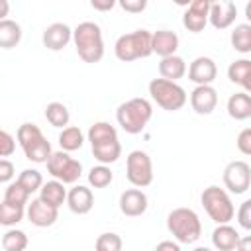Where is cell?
Masks as SVG:
<instances>
[{"label":"cell","instance_id":"5","mask_svg":"<svg viewBox=\"0 0 251 251\" xmlns=\"http://www.w3.org/2000/svg\"><path fill=\"white\" fill-rule=\"evenodd\" d=\"M16 139L20 143V147L24 149V155L31 161V163H47L49 157L53 155L51 151V143L45 139V135L41 133V129L35 124H22L16 131Z\"/></svg>","mask_w":251,"mask_h":251},{"label":"cell","instance_id":"46","mask_svg":"<svg viewBox=\"0 0 251 251\" xmlns=\"http://www.w3.org/2000/svg\"><path fill=\"white\" fill-rule=\"evenodd\" d=\"M241 86H243V88H245V92L251 96V75H249V76L243 80V84H241Z\"/></svg>","mask_w":251,"mask_h":251},{"label":"cell","instance_id":"4","mask_svg":"<svg viewBox=\"0 0 251 251\" xmlns=\"http://www.w3.org/2000/svg\"><path fill=\"white\" fill-rule=\"evenodd\" d=\"M167 227L178 243H194L202 235V224L194 210L175 208L167 216Z\"/></svg>","mask_w":251,"mask_h":251},{"label":"cell","instance_id":"16","mask_svg":"<svg viewBox=\"0 0 251 251\" xmlns=\"http://www.w3.org/2000/svg\"><path fill=\"white\" fill-rule=\"evenodd\" d=\"M43 45L51 51H61L69 45V41L73 39V29L63 24V22H57V24H51L45 27L43 31Z\"/></svg>","mask_w":251,"mask_h":251},{"label":"cell","instance_id":"42","mask_svg":"<svg viewBox=\"0 0 251 251\" xmlns=\"http://www.w3.org/2000/svg\"><path fill=\"white\" fill-rule=\"evenodd\" d=\"M90 6H92L94 10L106 12V10H112V8L116 6V2H114V0H104V2H100V0H92V2H90Z\"/></svg>","mask_w":251,"mask_h":251},{"label":"cell","instance_id":"37","mask_svg":"<svg viewBox=\"0 0 251 251\" xmlns=\"http://www.w3.org/2000/svg\"><path fill=\"white\" fill-rule=\"evenodd\" d=\"M237 222L243 229L251 231V198H247L245 202H241L239 210H237Z\"/></svg>","mask_w":251,"mask_h":251},{"label":"cell","instance_id":"2","mask_svg":"<svg viewBox=\"0 0 251 251\" xmlns=\"http://www.w3.org/2000/svg\"><path fill=\"white\" fill-rule=\"evenodd\" d=\"M151 116H153V108H151V102L145 98L126 100L116 110L118 124L122 126V129L126 133H131V135L141 133L145 129V126L149 124Z\"/></svg>","mask_w":251,"mask_h":251},{"label":"cell","instance_id":"28","mask_svg":"<svg viewBox=\"0 0 251 251\" xmlns=\"http://www.w3.org/2000/svg\"><path fill=\"white\" fill-rule=\"evenodd\" d=\"M231 47L239 53L251 51V24H239L231 31Z\"/></svg>","mask_w":251,"mask_h":251},{"label":"cell","instance_id":"41","mask_svg":"<svg viewBox=\"0 0 251 251\" xmlns=\"http://www.w3.org/2000/svg\"><path fill=\"white\" fill-rule=\"evenodd\" d=\"M14 173H16V167L8 159H2L0 161V182H10Z\"/></svg>","mask_w":251,"mask_h":251},{"label":"cell","instance_id":"18","mask_svg":"<svg viewBox=\"0 0 251 251\" xmlns=\"http://www.w3.org/2000/svg\"><path fill=\"white\" fill-rule=\"evenodd\" d=\"M67 206L71 208L73 214H78V216H84L92 210L94 206V194L90 188L82 186V184H76L69 190L67 194Z\"/></svg>","mask_w":251,"mask_h":251},{"label":"cell","instance_id":"3","mask_svg":"<svg viewBox=\"0 0 251 251\" xmlns=\"http://www.w3.org/2000/svg\"><path fill=\"white\" fill-rule=\"evenodd\" d=\"M114 53L124 63L145 59L153 53V33L147 29H135L131 33H124L116 39Z\"/></svg>","mask_w":251,"mask_h":251},{"label":"cell","instance_id":"30","mask_svg":"<svg viewBox=\"0 0 251 251\" xmlns=\"http://www.w3.org/2000/svg\"><path fill=\"white\" fill-rule=\"evenodd\" d=\"M27 235L22 229H8L2 235V249L4 251H25Z\"/></svg>","mask_w":251,"mask_h":251},{"label":"cell","instance_id":"19","mask_svg":"<svg viewBox=\"0 0 251 251\" xmlns=\"http://www.w3.org/2000/svg\"><path fill=\"white\" fill-rule=\"evenodd\" d=\"M178 49V35L171 29H159L153 33V53H157L161 59L175 55Z\"/></svg>","mask_w":251,"mask_h":251},{"label":"cell","instance_id":"33","mask_svg":"<svg viewBox=\"0 0 251 251\" xmlns=\"http://www.w3.org/2000/svg\"><path fill=\"white\" fill-rule=\"evenodd\" d=\"M251 75V61L249 59H237L227 67V78L233 84H243V80Z\"/></svg>","mask_w":251,"mask_h":251},{"label":"cell","instance_id":"20","mask_svg":"<svg viewBox=\"0 0 251 251\" xmlns=\"http://www.w3.org/2000/svg\"><path fill=\"white\" fill-rule=\"evenodd\" d=\"M237 241H239V233L229 224H220L212 231V245L218 251H233L237 247Z\"/></svg>","mask_w":251,"mask_h":251},{"label":"cell","instance_id":"35","mask_svg":"<svg viewBox=\"0 0 251 251\" xmlns=\"http://www.w3.org/2000/svg\"><path fill=\"white\" fill-rule=\"evenodd\" d=\"M112 178H114V175H112L110 167H106V165H98V167H92V169L88 171V182H90V186H94V188H104V186H108V184L112 182Z\"/></svg>","mask_w":251,"mask_h":251},{"label":"cell","instance_id":"17","mask_svg":"<svg viewBox=\"0 0 251 251\" xmlns=\"http://www.w3.org/2000/svg\"><path fill=\"white\" fill-rule=\"evenodd\" d=\"M120 210L124 216L137 218L147 210V196L139 188H127L120 196Z\"/></svg>","mask_w":251,"mask_h":251},{"label":"cell","instance_id":"1","mask_svg":"<svg viewBox=\"0 0 251 251\" xmlns=\"http://www.w3.org/2000/svg\"><path fill=\"white\" fill-rule=\"evenodd\" d=\"M73 41L78 57L84 63H98L104 57L102 29L94 22H82L73 29Z\"/></svg>","mask_w":251,"mask_h":251},{"label":"cell","instance_id":"27","mask_svg":"<svg viewBox=\"0 0 251 251\" xmlns=\"http://www.w3.org/2000/svg\"><path fill=\"white\" fill-rule=\"evenodd\" d=\"M84 143V135L82 131L76 127V126H67L61 133H59V145H61V151H76L80 149Z\"/></svg>","mask_w":251,"mask_h":251},{"label":"cell","instance_id":"43","mask_svg":"<svg viewBox=\"0 0 251 251\" xmlns=\"http://www.w3.org/2000/svg\"><path fill=\"white\" fill-rule=\"evenodd\" d=\"M155 251H180V247L175 241H161V243H157Z\"/></svg>","mask_w":251,"mask_h":251},{"label":"cell","instance_id":"32","mask_svg":"<svg viewBox=\"0 0 251 251\" xmlns=\"http://www.w3.org/2000/svg\"><path fill=\"white\" fill-rule=\"evenodd\" d=\"M27 200H29V192H27V190H25V188H24V186L18 182V180L6 186V190H4V202L14 204V206H22V208H25Z\"/></svg>","mask_w":251,"mask_h":251},{"label":"cell","instance_id":"29","mask_svg":"<svg viewBox=\"0 0 251 251\" xmlns=\"http://www.w3.org/2000/svg\"><path fill=\"white\" fill-rule=\"evenodd\" d=\"M45 118H47V122H49L53 127H63V129H65V126H69L71 114H69V110H67L65 104H61V102H51V104H47V108H45Z\"/></svg>","mask_w":251,"mask_h":251},{"label":"cell","instance_id":"13","mask_svg":"<svg viewBox=\"0 0 251 251\" xmlns=\"http://www.w3.org/2000/svg\"><path fill=\"white\" fill-rule=\"evenodd\" d=\"M25 216H27V220L33 226H37V227H49V226H53L57 222L59 212H57V208L45 204L41 198H35V200H31L27 204Z\"/></svg>","mask_w":251,"mask_h":251},{"label":"cell","instance_id":"7","mask_svg":"<svg viewBox=\"0 0 251 251\" xmlns=\"http://www.w3.org/2000/svg\"><path fill=\"white\" fill-rule=\"evenodd\" d=\"M200 200H202V206H204V210L208 212V216H210L218 226H220V224H227V222L233 218V214H235V208H233V204H231L229 194H227L224 188H220V186H214V184H212V186L204 188Z\"/></svg>","mask_w":251,"mask_h":251},{"label":"cell","instance_id":"34","mask_svg":"<svg viewBox=\"0 0 251 251\" xmlns=\"http://www.w3.org/2000/svg\"><path fill=\"white\" fill-rule=\"evenodd\" d=\"M18 182H20L29 194H33L35 190H41V186L45 184L41 173L35 171V169H24V171L20 173V176H18Z\"/></svg>","mask_w":251,"mask_h":251},{"label":"cell","instance_id":"24","mask_svg":"<svg viewBox=\"0 0 251 251\" xmlns=\"http://www.w3.org/2000/svg\"><path fill=\"white\" fill-rule=\"evenodd\" d=\"M22 41V27L14 20H0V47L12 49Z\"/></svg>","mask_w":251,"mask_h":251},{"label":"cell","instance_id":"25","mask_svg":"<svg viewBox=\"0 0 251 251\" xmlns=\"http://www.w3.org/2000/svg\"><path fill=\"white\" fill-rule=\"evenodd\" d=\"M92 155L96 161H100V165H110V163H116L118 157L122 155V145L118 139L98 143V145H92Z\"/></svg>","mask_w":251,"mask_h":251},{"label":"cell","instance_id":"22","mask_svg":"<svg viewBox=\"0 0 251 251\" xmlns=\"http://www.w3.org/2000/svg\"><path fill=\"white\" fill-rule=\"evenodd\" d=\"M67 190H65V184L63 182H59V180H47L43 186H41V190H39V198L45 202V204H49V206H53V208H57L59 210V206H63V202L67 200Z\"/></svg>","mask_w":251,"mask_h":251},{"label":"cell","instance_id":"40","mask_svg":"<svg viewBox=\"0 0 251 251\" xmlns=\"http://www.w3.org/2000/svg\"><path fill=\"white\" fill-rule=\"evenodd\" d=\"M120 6H122V10L129 12V14H139L147 8V2L145 0H122Z\"/></svg>","mask_w":251,"mask_h":251},{"label":"cell","instance_id":"8","mask_svg":"<svg viewBox=\"0 0 251 251\" xmlns=\"http://www.w3.org/2000/svg\"><path fill=\"white\" fill-rule=\"evenodd\" d=\"M47 173L63 184H73L80 178L82 165L73 159L67 151H55L47 161Z\"/></svg>","mask_w":251,"mask_h":251},{"label":"cell","instance_id":"45","mask_svg":"<svg viewBox=\"0 0 251 251\" xmlns=\"http://www.w3.org/2000/svg\"><path fill=\"white\" fill-rule=\"evenodd\" d=\"M8 14V2L6 0H0V16H2V20H6L4 16Z\"/></svg>","mask_w":251,"mask_h":251},{"label":"cell","instance_id":"11","mask_svg":"<svg viewBox=\"0 0 251 251\" xmlns=\"http://www.w3.org/2000/svg\"><path fill=\"white\" fill-rule=\"evenodd\" d=\"M210 0H194L188 4L184 16H182V25L192 31L198 33L206 27V24L210 22Z\"/></svg>","mask_w":251,"mask_h":251},{"label":"cell","instance_id":"15","mask_svg":"<svg viewBox=\"0 0 251 251\" xmlns=\"http://www.w3.org/2000/svg\"><path fill=\"white\" fill-rule=\"evenodd\" d=\"M216 75H218V69H216L214 59L210 57H196L188 67V78L196 82V86L212 84Z\"/></svg>","mask_w":251,"mask_h":251},{"label":"cell","instance_id":"47","mask_svg":"<svg viewBox=\"0 0 251 251\" xmlns=\"http://www.w3.org/2000/svg\"><path fill=\"white\" fill-rule=\"evenodd\" d=\"M245 18H247L249 24H251V2H247V6H245Z\"/></svg>","mask_w":251,"mask_h":251},{"label":"cell","instance_id":"38","mask_svg":"<svg viewBox=\"0 0 251 251\" xmlns=\"http://www.w3.org/2000/svg\"><path fill=\"white\" fill-rule=\"evenodd\" d=\"M14 151H16V139H14L6 129H2V131H0V155L6 159V157H10Z\"/></svg>","mask_w":251,"mask_h":251},{"label":"cell","instance_id":"26","mask_svg":"<svg viewBox=\"0 0 251 251\" xmlns=\"http://www.w3.org/2000/svg\"><path fill=\"white\" fill-rule=\"evenodd\" d=\"M116 139H118V131L108 122H96L88 129L90 145H98V143H106V141H116Z\"/></svg>","mask_w":251,"mask_h":251},{"label":"cell","instance_id":"39","mask_svg":"<svg viewBox=\"0 0 251 251\" xmlns=\"http://www.w3.org/2000/svg\"><path fill=\"white\" fill-rule=\"evenodd\" d=\"M235 143H237V149H239L243 155H251V127L241 129Z\"/></svg>","mask_w":251,"mask_h":251},{"label":"cell","instance_id":"9","mask_svg":"<svg viewBox=\"0 0 251 251\" xmlns=\"http://www.w3.org/2000/svg\"><path fill=\"white\" fill-rule=\"evenodd\" d=\"M126 176L127 180L135 186V188H145L153 182V165H151V157L141 151L135 149L127 155L126 161Z\"/></svg>","mask_w":251,"mask_h":251},{"label":"cell","instance_id":"44","mask_svg":"<svg viewBox=\"0 0 251 251\" xmlns=\"http://www.w3.org/2000/svg\"><path fill=\"white\" fill-rule=\"evenodd\" d=\"M235 251H251V235L239 237V241H237V247H235Z\"/></svg>","mask_w":251,"mask_h":251},{"label":"cell","instance_id":"48","mask_svg":"<svg viewBox=\"0 0 251 251\" xmlns=\"http://www.w3.org/2000/svg\"><path fill=\"white\" fill-rule=\"evenodd\" d=\"M194 251H212V249H208V247H196Z\"/></svg>","mask_w":251,"mask_h":251},{"label":"cell","instance_id":"31","mask_svg":"<svg viewBox=\"0 0 251 251\" xmlns=\"http://www.w3.org/2000/svg\"><path fill=\"white\" fill-rule=\"evenodd\" d=\"M25 216V208L22 206H14V204H8L2 200L0 204V224L10 227V226H16L18 222H22Z\"/></svg>","mask_w":251,"mask_h":251},{"label":"cell","instance_id":"36","mask_svg":"<svg viewBox=\"0 0 251 251\" xmlns=\"http://www.w3.org/2000/svg\"><path fill=\"white\" fill-rule=\"evenodd\" d=\"M122 237L114 231H106V233H100L96 237V243H94V249L96 251H122Z\"/></svg>","mask_w":251,"mask_h":251},{"label":"cell","instance_id":"12","mask_svg":"<svg viewBox=\"0 0 251 251\" xmlns=\"http://www.w3.org/2000/svg\"><path fill=\"white\" fill-rule=\"evenodd\" d=\"M190 106L196 114L200 116H208L216 110L218 106V92L212 84H204V86H196L190 92Z\"/></svg>","mask_w":251,"mask_h":251},{"label":"cell","instance_id":"14","mask_svg":"<svg viewBox=\"0 0 251 251\" xmlns=\"http://www.w3.org/2000/svg\"><path fill=\"white\" fill-rule=\"evenodd\" d=\"M237 16V6L231 0H220L210 4V24L216 29H227Z\"/></svg>","mask_w":251,"mask_h":251},{"label":"cell","instance_id":"6","mask_svg":"<svg viewBox=\"0 0 251 251\" xmlns=\"http://www.w3.org/2000/svg\"><path fill=\"white\" fill-rule=\"evenodd\" d=\"M149 94L167 112H176L186 104V92L180 84L167 78H153L149 82Z\"/></svg>","mask_w":251,"mask_h":251},{"label":"cell","instance_id":"21","mask_svg":"<svg viewBox=\"0 0 251 251\" xmlns=\"http://www.w3.org/2000/svg\"><path fill=\"white\" fill-rule=\"evenodd\" d=\"M159 75H161V78H167V80L176 82L178 78H182L186 75V63H184V59L178 57V55H171V57L161 59V63H159Z\"/></svg>","mask_w":251,"mask_h":251},{"label":"cell","instance_id":"10","mask_svg":"<svg viewBox=\"0 0 251 251\" xmlns=\"http://www.w3.org/2000/svg\"><path fill=\"white\" fill-rule=\"evenodd\" d=\"M224 184L233 194H243L251 184V169L245 161H231L224 169Z\"/></svg>","mask_w":251,"mask_h":251},{"label":"cell","instance_id":"23","mask_svg":"<svg viewBox=\"0 0 251 251\" xmlns=\"http://www.w3.org/2000/svg\"><path fill=\"white\" fill-rule=\"evenodd\" d=\"M227 114L233 120L251 118V96L247 92H235L227 100Z\"/></svg>","mask_w":251,"mask_h":251}]
</instances>
